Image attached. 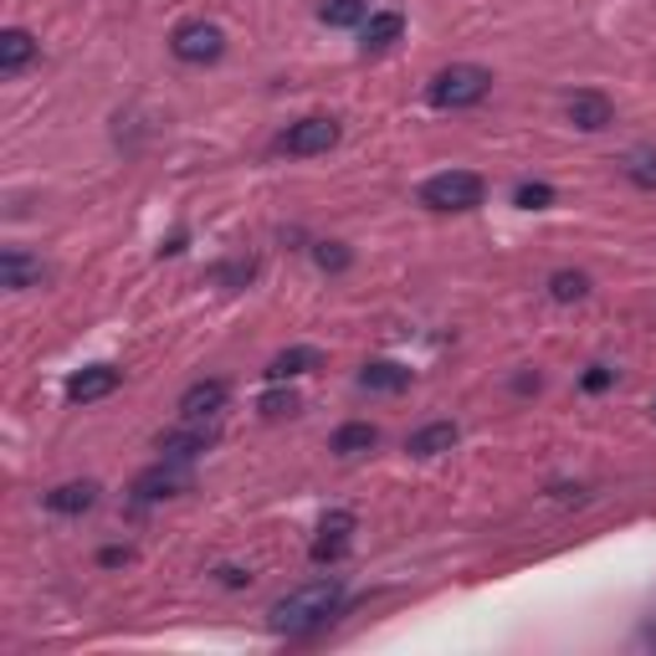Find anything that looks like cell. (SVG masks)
Wrapping results in <instances>:
<instances>
[{
    "label": "cell",
    "mask_w": 656,
    "mask_h": 656,
    "mask_svg": "<svg viewBox=\"0 0 656 656\" xmlns=\"http://www.w3.org/2000/svg\"><path fill=\"white\" fill-rule=\"evenodd\" d=\"M339 605H344V579L323 575V579L297 585L293 595H282L268 610V626L277 636H303V630H319L329 616H339Z\"/></svg>",
    "instance_id": "obj_1"
},
{
    "label": "cell",
    "mask_w": 656,
    "mask_h": 656,
    "mask_svg": "<svg viewBox=\"0 0 656 656\" xmlns=\"http://www.w3.org/2000/svg\"><path fill=\"white\" fill-rule=\"evenodd\" d=\"M493 93V72L477 62H452L426 82V103L431 108H472Z\"/></svg>",
    "instance_id": "obj_2"
},
{
    "label": "cell",
    "mask_w": 656,
    "mask_h": 656,
    "mask_svg": "<svg viewBox=\"0 0 656 656\" xmlns=\"http://www.w3.org/2000/svg\"><path fill=\"white\" fill-rule=\"evenodd\" d=\"M483 195H487L483 174H472V170L431 174L426 185H421V205H426V211H477Z\"/></svg>",
    "instance_id": "obj_3"
},
{
    "label": "cell",
    "mask_w": 656,
    "mask_h": 656,
    "mask_svg": "<svg viewBox=\"0 0 656 656\" xmlns=\"http://www.w3.org/2000/svg\"><path fill=\"white\" fill-rule=\"evenodd\" d=\"M170 52L185 62V68H205V62H221L226 52V31L215 21H180L170 37Z\"/></svg>",
    "instance_id": "obj_4"
},
{
    "label": "cell",
    "mask_w": 656,
    "mask_h": 656,
    "mask_svg": "<svg viewBox=\"0 0 656 656\" xmlns=\"http://www.w3.org/2000/svg\"><path fill=\"white\" fill-rule=\"evenodd\" d=\"M339 144V123L334 119H297L287 134L277 139L282 154H297V160H309V154H329Z\"/></svg>",
    "instance_id": "obj_5"
},
{
    "label": "cell",
    "mask_w": 656,
    "mask_h": 656,
    "mask_svg": "<svg viewBox=\"0 0 656 656\" xmlns=\"http://www.w3.org/2000/svg\"><path fill=\"white\" fill-rule=\"evenodd\" d=\"M190 487V467L185 462H170V456H160L149 472H139L134 477V503H160V497H174Z\"/></svg>",
    "instance_id": "obj_6"
},
{
    "label": "cell",
    "mask_w": 656,
    "mask_h": 656,
    "mask_svg": "<svg viewBox=\"0 0 656 656\" xmlns=\"http://www.w3.org/2000/svg\"><path fill=\"white\" fill-rule=\"evenodd\" d=\"M349 544H354V513H329V518L319 523V538H313L309 559L313 564H339L349 554Z\"/></svg>",
    "instance_id": "obj_7"
},
{
    "label": "cell",
    "mask_w": 656,
    "mask_h": 656,
    "mask_svg": "<svg viewBox=\"0 0 656 656\" xmlns=\"http://www.w3.org/2000/svg\"><path fill=\"white\" fill-rule=\"evenodd\" d=\"M226 380H195V385L180 395V421H215L226 411Z\"/></svg>",
    "instance_id": "obj_8"
},
{
    "label": "cell",
    "mask_w": 656,
    "mask_h": 656,
    "mask_svg": "<svg viewBox=\"0 0 656 656\" xmlns=\"http://www.w3.org/2000/svg\"><path fill=\"white\" fill-rule=\"evenodd\" d=\"M119 385H123V370H113V364H88V370H78V375L68 380V401L72 405L103 401V395H113Z\"/></svg>",
    "instance_id": "obj_9"
},
{
    "label": "cell",
    "mask_w": 656,
    "mask_h": 656,
    "mask_svg": "<svg viewBox=\"0 0 656 656\" xmlns=\"http://www.w3.org/2000/svg\"><path fill=\"white\" fill-rule=\"evenodd\" d=\"M215 442V431L205 426V421H185V431H164L160 436V456H170V462H195L201 452H211Z\"/></svg>",
    "instance_id": "obj_10"
},
{
    "label": "cell",
    "mask_w": 656,
    "mask_h": 656,
    "mask_svg": "<svg viewBox=\"0 0 656 656\" xmlns=\"http://www.w3.org/2000/svg\"><path fill=\"white\" fill-rule=\"evenodd\" d=\"M41 277H47L41 256L21 252V246H11V252L0 256V287H11V293H27V287H41Z\"/></svg>",
    "instance_id": "obj_11"
},
{
    "label": "cell",
    "mask_w": 656,
    "mask_h": 656,
    "mask_svg": "<svg viewBox=\"0 0 656 656\" xmlns=\"http://www.w3.org/2000/svg\"><path fill=\"white\" fill-rule=\"evenodd\" d=\"M564 113H569V123L585 129V134H601V129L616 123V108H610V98H605V93H575Z\"/></svg>",
    "instance_id": "obj_12"
},
{
    "label": "cell",
    "mask_w": 656,
    "mask_h": 656,
    "mask_svg": "<svg viewBox=\"0 0 656 656\" xmlns=\"http://www.w3.org/2000/svg\"><path fill=\"white\" fill-rule=\"evenodd\" d=\"M401 37H405V16L401 11H375L360 27V52L364 57H370V52H390Z\"/></svg>",
    "instance_id": "obj_13"
},
{
    "label": "cell",
    "mask_w": 656,
    "mask_h": 656,
    "mask_svg": "<svg viewBox=\"0 0 656 656\" xmlns=\"http://www.w3.org/2000/svg\"><path fill=\"white\" fill-rule=\"evenodd\" d=\"M313 370H323V354L313 344H293V349H282L277 360L268 364V380H272V385H287V380L313 375Z\"/></svg>",
    "instance_id": "obj_14"
},
{
    "label": "cell",
    "mask_w": 656,
    "mask_h": 656,
    "mask_svg": "<svg viewBox=\"0 0 656 656\" xmlns=\"http://www.w3.org/2000/svg\"><path fill=\"white\" fill-rule=\"evenodd\" d=\"M31 57H37V37L21 27H6L0 31V78H16V72L31 68Z\"/></svg>",
    "instance_id": "obj_15"
},
{
    "label": "cell",
    "mask_w": 656,
    "mask_h": 656,
    "mask_svg": "<svg viewBox=\"0 0 656 656\" xmlns=\"http://www.w3.org/2000/svg\"><path fill=\"white\" fill-rule=\"evenodd\" d=\"M411 385V370L395 360H370L360 370V390H375V395H401Z\"/></svg>",
    "instance_id": "obj_16"
},
{
    "label": "cell",
    "mask_w": 656,
    "mask_h": 656,
    "mask_svg": "<svg viewBox=\"0 0 656 656\" xmlns=\"http://www.w3.org/2000/svg\"><path fill=\"white\" fill-rule=\"evenodd\" d=\"M98 503V483H62L47 493V508L62 513V518H78V513H88Z\"/></svg>",
    "instance_id": "obj_17"
},
{
    "label": "cell",
    "mask_w": 656,
    "mask_h": 656,
    "mask_svg": "<svg viewBox=\"0 0 656 656\" xmlns=\"http://www.w3.org/2000/svg\"><path fill=\"white\" fill-rule=\"evenodd\" d=\"M456 436H462V431H456L452 421H431V426H421L411 442H405V452L411 456H442L456 446Z\"/></svg>",
    "instance_id": "obj_18"
},
{
    "label": "cell",
    "mask_w": 656,
    "mask_h": 656,
    "mask_svg": "<svg viewBox=\"0 0 656 656\" xmlns=\"http://www.w3.org/2000/svg\"><path fill=\"white\" fill-rule=\"evenodd\" d=\"M380 446V431L370 426V421H349V426L334 431V442H329V452L334 456H364Z\"/></svg>",
    "instance_id": "obj_19"
},
{
    "label": "cell",
    "mask_w": 656,
    "mask_h": 656,
    "mask_svg": "<svg viewBox=\"0 0 656 656\" xmlns=\"http://www.w3.org/2000/svg\"><path fill=\"white\" fill-rule=\"evenodd\" d=\"M319 21L323 27H364L370 21V0H323Z\"/></svg>",
    "instance_id": "obj_20"
},
{
    "label": "cell",
    "mask_w": 656,
    "mask_h": 656,
    "mask_svg": "<svg viewBox=\"0 0 656 656\" xmlns=\"http://www.w3.org/2000/svg\"><path fill=\"white\" fill-rule=\"evenodd\" d=\"M626 180L636 190H656V149L642 144V149H630L626 154Z\"/></svg>",
    "instance_id": "obj_21"
},
{
    "label": "cell",
    "mask_w": 656,
    "mask_h": 656,
    "mask_svg": "<svg viewBox=\"0 0 656 656\" xmlns=\"http://www.w3.org/2000/svg\"><path fill=\"white\" fill-rule=\"evenodd\" d=\"M585 293H589L585 272H554V277H549V297H554V303H579Z\"/></svg>",
    "instance_id": "obj_22"
},
{
    "label": "cell",
    "mask_w": 656,
    "mask_h": 656,
    "mask_svg": "<svg viewBox=\"0 0 656 656\" xmlns=\"http://www.w3.org/2000/svg\"><path fill=\"white\" fill-rule=\"evenodd\" d=\"M513 205H523V211H544V205H554V190L544 185V180H523V185L513 190Z\"/></svg>",
    "instance_id": "obj_23"
},
{
    "label": "cell",
    "mask_w": 656,
    "mask_h": 656,
    "mask_svg": "<svg viewBox=\"0 0 656 656\" xmlns=\"http://www.w3.org/2000/svg\"><path fill=\"white\" fill-rule=\"evenodd\" d=\"M313 262H319L323 272H344L349 268V252L339 242H319V246H313Z\"/></svg>",
    "instance_id": "obj_24"
},
{
    "label": "cell",
    "mask_w": 656,
    "mask_h": 656,
    "mask_svg": "<svg viewBox=\"0 0 656 656\" xmlns=\"http://www.w3.org/2000/svg\"><path fill=\"white\" fill-rule=\"evenodd\" d=\"M297 411V395L293 390H268V395H262V415H293Z\"/></svg>",
    "instance_id": "obj_25"
},
{
    "label": "cell",
    "mask_w": 656,
    "mask_h": 656,
    "mask_svg": "<svg viewBox=\"0 0 656 656\" xmlns=\"http://www.w3.org/2000/svg\"><path fill=\"white\" fill-rule=\"evenodd\" d=\"M610 385H616V370H605V364H595V370L585 375V390H589V395H601V390H610Z\"/></svg>",
    "instance_id": "obj_26"
},
{
    "label": "cell",
    "mask_w": 656,
    "mask_h": 656,
    "mask_svg": "<svg viewBox=\"0 0 656 656\" xmlns=\"http://www.w3.org/2000/svg\"><path fill=\"white\" fill-rule=\"evenodd\" d=\"M215 575H221V585H246V579H252L246 569H215Z\"/></svg>",
    "instance_id": "obj_27"
},
{
    "label": "cell",
    "mask_w": 656,
    "mask_h": 656,
    "mask_svg": "<svg viewBox=\"0 0 656 656\" xmlns=\"http://www.w3.org/2000/svg\"><path fill=\"white\" fill-rule=\"evenodd\" d=\"M646 646H656V630H646Z\"/></svg>",
    "instance_id": "obj_28"
},
{
    "label": "cell",
    "mask_w": 656,
    "mask_h": 656,
    "mask_svg": "<svg viewBox=\"0 0 656 656\" xmlns=\"http://www.w3.org/2000/svg\"><path fill=\"white\" fill-rule=\"evenodd\" d=\"M652 415H656V401H652Z\"/></svg>",
    "instance_id": "obj_29"
}]
</instances>
